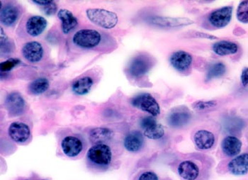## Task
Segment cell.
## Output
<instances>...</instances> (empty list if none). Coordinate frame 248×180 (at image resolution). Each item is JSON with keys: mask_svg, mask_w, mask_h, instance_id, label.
<instances>
[{"mask_svg": "<svg viewBox=\"0 0 248 180\" xmlns=\"http://www.w3.org/2000/svg\"><path fill=\"white\" fill-rule=\"evenodd\" d=\"M21 62L19 59H7V60L1 62L0 64V70L1 72H9L13 69L15 67L17 66Z\"/></svg>", "mask_w": 248, "mask_h": 180, "instance_id": "cell-29", "label": "cell"}, {"mask_svg": "<svg viewBox=\"0 0 248 180\" xmlns=\"http://www.w3.org/2000/svg\"><path fill=\"white\" fill-rule=\"evenodd\" d=\"M228 171L235 176H243L248 173V153L240 154L234 157L228 163Z\"/></svg>", "mask_w": 248, "mask_h": 180, "instance_id": "cell-12", "label": "cell"}, {"mask_svg": "<svg viewBox=\"0 0 248 180\" xmlns=\"http://www.w3.org/2000/svg\"><path fill=\"white\" fill-rule=\"evenodd\" d=\"M178 176L182 180H209V171L193 160H182L177 167Z\"/></svg>", "mask_w": 248, "mask_h": 180, "instance_id": "cell-1", "label": "cell"}, {"mask_svg": "<svg viewBox=\"0 0 248 180\" xmlns=\"http://www.w3.org/2000/svg\"><path fill=\"white\" fill-rule=\"evenodd\" d=\"M24 59L31 63H37L44 57V50L42 44L38 41H30L23 46L21 50Z\"/></svg>", "mask_w": 248, "mask_h": 180, "instance_id": "cell-7", "label": "cell"}, {"mask_svg": "<svg viewBox=\"0 0 248 180\" xmlns=\"http://www.w3.org/2000/svg\"><path fill=\"white\" fill-rule=\"evenodd\" d=\"M43 10H44V13L48 16H51V15H54L57 10V6L55 4L54 1H50V2L47 5L42 7Z\"/></svg>", "mask_w": 248, "mask_h": 180, "instance_id": "cell-33", "label": "cell"}, {"mask_svg": "<svg viewBox=\"0 0 248 180\" xmlns=\"http://www.w3.org/2000/svg\"><path fill=\"white\" fill-rule=\"evenodd\" d=\"M144 144L143 134L139 131H133L127 134L124 140V148L128 152H137L141 150Z\"/></svg>", "mask_w": 248, "mask_h": 180, "instance_id": "cell-20", "label": "cell"}, {"mask_svg": "<svg viewBox=\"0 0 248 180\" xmlns=\"http://www.w3.org/2000/svg\"><path fill=\"white\" fill-rule=\"evenodd\" d=\"M5 106L11 115L17 117L24 113L25 101L19 93H10L6 98Z\"/></svg>", "mask_w": 248, "mask_h": 180, "instance_id": "cell-14", "label": "cell"}, {"mask_svg": "<svg viewBox=\"0 0 248 180\" xmlns=\"http://www.w3.org/2000/svg\"><path fill=\"white\" fill-rule=\"evenodd\" d=\"M192 60V56L184 50L174 52L170 59L171 65L179 72H185L189 69Z\"/></svg>", "mask_w": 248, "mask_h": 180, "instance_id": "cell-15", "label": "cell"}, {"mask_svg": "<svg viewBox=\"0 0 248 180\" xmlns=\"http://www.w3.org/2000/svg\"><path fill=\"white\" fill-rule=\"evenodd\" d=\"M216 101H198L194 104V108L197 110L210 109L217 106Z\"/></svg>", "mask_w": 248, "mask_h": 180, "instance_id": "cell-31", "label": "cell"}, {"mask_svg": "<svg viewBox=\"0 0 248 180\" xmlns=\"http://www.w3.org/2000/svg\"><path fill=\"white\" fill-rule=\"evenodd\" d=\"M191 119L190 111L184 107L176 108L170 113L168 123L171 127L180 129L187 125Z\"/></svg>", "mask_w": 248, "mask_h": 180, "instance_id": "cell-8", "label": "cell"}, {"mask_svg": "<svg viewBox=\"0 0 248 180\" xmlns=\"http://www.w3.org/2000/svg\"><path fill=\"white\" fill-rule=\"evenodd\" d=\"M237 19L243 24L248 23V1H243L239 4L237 10Z\"/></svg>", "mask_w": 248, "mask_h": 180, "instance_id": "cell-28", "label": "cell"}, {"mask_svg": "<svg viewBox=\"0 0 248 180\" xmlns=\"http://www.w3.org/2000/svg\"><path fill=\"white\" fill-rule=\"evenodd\" d=\"M61 149L65 155L70 158L78 156L83 149V144L79 138L76 136H67L62 140Z\"/></svg>", "mask_w": 248, "mask_h": 180, "instance_id": "cell-16", "label": "cell"}, {"mask_svg": "<svg viewBox=\"0 0 248 180\" xmlns=\"http://www.w3.org/2000/svg\"><path fill=\"white\" fill-rule=\"evenodd\" d=\"M114 135L113 131L107 128H96L90 133V139L94 144H102L111 139Z\"/></svg>", "mask_w": 248, "mask_h": 180, "instance_id": "cell-23", "label": "cell"}, {"mask_svg": "<svg viewBox=\"0 0 248 180\" xmlns=\"http://www.w3.org/2000/svg\"><path fill=\"white\" fill-rule=\"evenodd\" d=\"M150 22L153 25L162 28H174L194 24V21L187 18H173L168 16H154L151 18Z\"/></svg>", "mask_w": 248, "mask_h": 180, "instance_id": "cell-10", "label": "cell"}, {"mask_svg": "<svg viewBox=\"0 0 248 180\" xmlns=\"http://www.w3.org/2000/svg\"><path fill=\"white\" fill-rule=\"evenodd\" d=\"M58 17L62 22V30L65 34L70 33L78 26V19L70 11L65 9L58 11Z\"/></svg>", "mask_w": 248, "mask_h": 180, "instance_id": "cell-21", "label": "cell"}, {"mask_svg": "<svg viewBox=\"0 0 248 180\" xmlns=\"http://www.w3.org/2000/svg\"><path fill=\"white\" fill-rule=\"evenodd\" d=\"M241 140L233 135H228L221 143V149L223 153L230 158H234L240 154L241 151Z\"/></svg>", "mask_w": 248, "mask_h": 180, "instance_id": "cell-19", "label": "cell"}, {"mask_svg": "<svg viewBox=\"0 0 248 180\" xmlns=\"http://www.w3.org/2000/svg\"><path fill=\"white\" fill-rule=\"evenodd\" d=\"M0 39H1V54H2L4 51L5 53H10L11 50H12V48H11L12 45L10 44V39L6 35V33H4L2 28H1V36H0Z\"/></svg>", "mask_w": 248, "mask_h": 180, "instance_id": "cell-30", "label": "cell"}, {"mask_svg": "<svg viewBox=\"0 0 248 180\" xmlns=\"http://www.w3.org/2000/svg\"><path fill=\"white\" fill-rule=\"evenodd\" d=\"M157 123V120L154 118V117H145L142 118L140 120V126L143 130L148 129L150 126Z\"/></svg>", "mask_w": 248, "mask_h": 180, "instance_id": "cell-32", "label": "cell"}, {"mask_svg": "<svg viewBox=\"0 0 248 180\" xmlns=\"http://www.w3.org/2000/svg\"><path fill=\"white\" fill-rule=\"evenodd\" d=\"M49 86H50L49 81L46 78L41 77L33 80L29 85V90L32 94L39 95L46 92L48 90Z\"/></svg>", "mask_w": 248, "mask_h": 180, "instance_id": "cell-25", "label": "cell"}, {"mask_svg": "<svg viewBox=\"0 0 248 180\" xmlns=\"http://www.w3.org/2000/svg\"><path fill=\"white\" fill-rule=\"evenodd\" d=\"M8 134L14 141L18 143H24L30 138V128L28 125L22 122H14L9 127Z\"/></svg>", "mask_w": 248, "mask_h": 180, "instance_id": "cell-11", "label": "cell"}, {"mask_svg": "<svg viewBox=\"0 0 248 180\" xmlns=\"http://www.w3.org/2000/svg\"><path fill=\"white\" fill-rule=\"evenodd\" d=\"M226 67L223 62H218L212 64L206 73V80L222 77L226 73Z\"/></svg>", "mask_w": 248, "mask_h": 180, "instance_id": "cell-26", "label": "cell"}, {"mask_svg": "<svg viewBox=\"0 0 248 180\" xmlns=\"http://www.w3.org/2000/svg\"><path fill=\"white\" fill-rule=\"evenodd\" d=\"M232 7H222L211 12L209 16V21L216 28H223L229 24L232 19Z\"/></svg>", "mask_w": 248, "mask_h": 180, "instance_id": "cell-6", "label": "cell"}, {"mask_svg": "<svg viewBox=\"0 0 248 180\" xmlns=\"http://www.w3.org/2000/svg\"><path fill=\"white\" fill-rule=\"evenodd\" d=\"M144 135L151 140H159L165 135V129L161 124L156 123L145 129Z\"/></svg>", "mask_w": 248, "mask_h": 180, "instance_id": "cell-27", "label": "cell"}, {"mask_svg": "<svg viewBox=\"0 0 248 180\" xmlns=\"http://www.w3.org/2000/svg\"><path fill=\"white\" fill-rule=\"evenodd\" d=\"M241 82L243 86L246 87L248 85V68H245L242 71Z\"/></svg>", "mask_w": 248, "mask_h": 180, "instance_id": "cell-35", "label": "cell"}, {"mask_svg": "<svg viewBox=\"0 0 248 180\" xmlns=\"http://www.w3.org/2000/svg\"><path fill=\"white\" fill-rule=\"evenodd\" d=\"M86 15L89 20L105 30L114 28L119 21L116 13L104 9H88Z\"/></svg>", "mask_w": 248, "mask_h": 180, "instance_id": "cell-2", "label": "cell"}, {"mask_svg": "<svg viewBox=\"0 0 248 180\" xmlns=\"http://www.w3.org/2000/svg\"><path fill=\"white\" fill-rule=\"evenodd\" d=\"M93 84H94V82L91 77H82L73 84L72 90L77 95H85L90 92L92 87L93 86Z\"/></svg>", "mask_w": 248, "mask_h": 180, "instance_id": "cell-24", "label": "cell"}, {"mask_svg": "<svg viewBox=\"0 0 248 180\" xmlns=\"http://www.w3.org/2000/svg\"><path fill=\"white\" fill-rule=\"evenodd\" d=\"M131 105L153 117H157L160 114V105L155 99L148 93H143L134 97L131 100Z\"/></svg>", "mask_w": 248, "mask_h": 180, "instance_id": "cell-5", "label": "cell"}, {"mask_svg": "<svg viewBox=\"0 0 248 180\" xmlns=\"http://www.w3.org/2000/svg\"><path fill=\"white\" fill-rule=\"evenodd\" d=\"M87 159L96 165L106 167L111 163L112 152L109 146L105 143L94 145L89 149Z\"/></svg>", "mask_w": 248, "mask_h": 180, "instance_id": "cell-4", "label": "cell"}, {"mask_svg": "<svg viewBox=\"0 0 248 180\" xmlns=\"http://www.w3.org/2000/svg\"><path fill=\"white\" fill-rule=\"evenodd\" d=\"M151 68V60L147 56H136L130 62L128 73L134 77L145 75Z\"/></svg>", "mask_w": 248, "mask_h": 180, "instance_id": "cell-9", "label": "cell"}, {"mask_svg": "<svg viewBox=\"0 0 248 180\" xmlns=\"http://www.w3.org/2000/svg\"><path fill=\"white\" fill-rule=\"evenodd\" d=\"M48 22L45 18L41 16H33L29 18L26 23V30L31 37H37L46 29Z\"/></svg>", "mask_w": 248, "mask_h": 180, "instance_id": "cell-18", "label": "cell"}, {"mask_svg": "<svg viewBox=\"0 0 248 180\" xmlns=\"http://www.w3.org/2000/svg\"><path fill=\"white\" fill-rule=\"evenodd\" d=\"M213 50L218 56H229L235 54L238 52V46L236 44L231 41H221L214 44Z\"/></svg>", "mask_w": 248, "mask_h": 180, "instance_id": "cell-22", "label": "cell"}, {"mask_svg": "<svg viewBox=\"0 0 248 180\" xmlns=\"http://www.w3.org/2000/svg\"><path fill=\"white\" fill-rule=\"evenodd\" d=\"M102 41V33L94 30H81L73 37V43L82 49H93L99 46Z\"/></svg>", "mask_w": 248, "mask_h": 180, "instance_id": "cell-3", "label": "cell"}, {"mask_svg": "<svg viewBox=\"0 0 248 180\" xmlns=\"http://www.w3.org/2000/svg\"><path fill=\"white\" fill-rule=\"evenodd\" d=\"M138 180H159V178L155 172L147 171L142 173Z\"/></svg>", "mask_w": 248, "mask_h": 180, "instance_id": "cell-34", "label": "cell"}, {"mask_svg": "<svg viewBox=\"0 0 248 180\" xmlns=\"http://www.w3.org/2000/svg\"><path fill=\"white\" fill-rule=\"evenodd\" d=\"M193 140L197 149L201 150H207L214 147L216 137L211 131L201 129L194 134Z\"/></svg>", "mask_w": 248, "mask_h": 180, "instance_id": "cell-13", "label": "cell"}, {"mask_svg": "<svg viewBox=\"0 0 248 180\" xmlns=\"http://www.w3.org/2000/svg\"><path fill=\"white\" fill-rule=\"evenodd\" d=\"M20 10L15 4H8L1 7L0 19L5 27H11L16 24L19 19Z\"/></svg>", "mask_w": 248, "mask_h": 180, "instance_id": "cell-17", "label": "cell"}]
</instances>
